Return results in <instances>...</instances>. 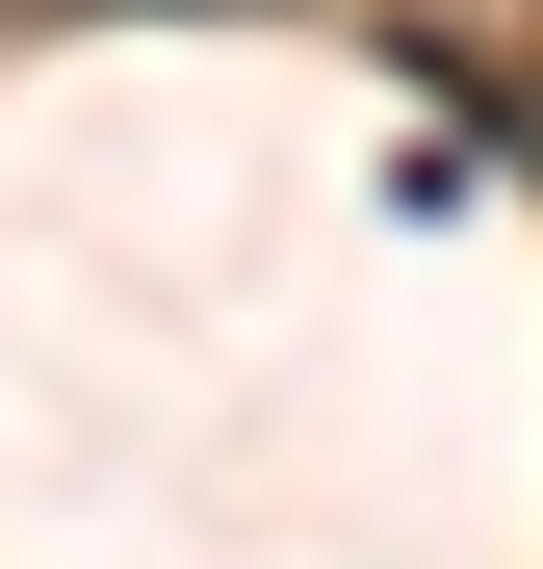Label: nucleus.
Instances as JSON below:
<instances>
[{"label": "nucleus", "instance_id": "nucleus-1", "mask_svg": "<svg viewBox=\"0 0 543 569\" xmlns=\"http://www.w3.org/2000/svg\"><path fill=\"white\" fill-rule=\"evenodd\" d=\"M0 27H130V0H0Z\"/></svg>", "mask_w": 543, "mask_h": 569}, {"label": "nucleus", "instance_id": "nucleus-2", "mask_svg": "<svg viewBox=\"0 0 543 569\" xmlns=\"http://www.w3.org/2000/svg\"><path fill=\"white\" fill-rule=\"evenodd\" d=\"M517 104H543V0H517Z\"/></svg>", "mask_w": 543, "mask_h": 569}]
</instances>
